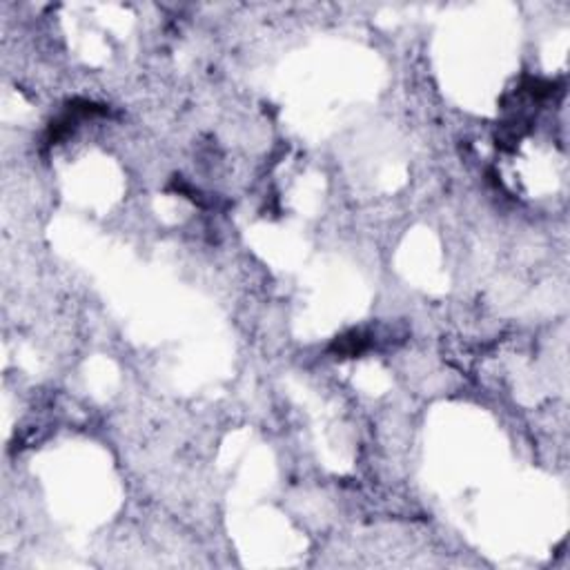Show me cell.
<instances>
[{"label": "cell", "instance_id": "1", "mask_svg": "<svg viewBox=\"0 0 570 570\" xmlns=\"http://www.w3.org/2000/svg\"><path fill=\"white\" fill-rule=\"evenodd\" d=\"M367 348V338L363 332H350L341 338H336V343L332 346L334 352L338 354H348V357H357Z\"/></svg>", "mask_w": 570, "mask_h": 570}]
</instances>
